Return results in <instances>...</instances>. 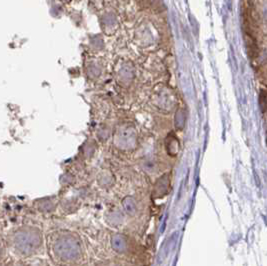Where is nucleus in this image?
<instances>
[{
  "instance_id": "1",
  "label": "nucleus",
  "mask_w": 267,
  "mask_h": 266,
  "mask_svg": "<svg viewBox=\"0 0 267 266\" xmlns=\"http://www.w3.org/2000/svg\"><path fill=\"white\" fill-rule=\"evenodd\" d=\"M52 251L55 257L62 262H76L82 255L80 239L71 232L62 231L52 240Z\"/></svg>"
},
{
  "instance_id": "2",
  "label": "nucleus",
  "mask_w": 267,
  "mask_h": 266,
  "mask_svg": "<svg viewBox=\"0 0 267 266\" xmlns=\"http://www.w3.org/2000/svg\"><path fill=\"white\" fill-rule=\"evenodd\" d=\"M43 235L40 229L33 226H22L18 228L12 237L14 250L21 256L34 254L42 245Z\"/></svg>"
},
{
  "instance_id": "3",
  "label": "nucleus",
  "mask_w": 267,
  "mask_h": 266,
  "mask_svg": "<svg viewBox=\"0 0 267 266\" xmlns=\"http://www.w3.org/2000/svg\"><path fill=\"white\" fill-rule=\"evenodd\" d=\"M170 189V174L166 173L158 178L154 184L153 195L155 198H161L168 193Z\"/></svg>"
},
{
  "instance_id": "4",
  "label": "nucleus",
  "mask_w": 267,
  "mask_h": 266,
  "mask_svg": "<svg viewBox=\"0 0 267 266\" xmlns=\"http://www.w3.org/2000/svg\"><path fill=\"white\" fill-rule=\"evenodd\" d=\"M111 246L117 253H124L128 249V239L120 233H116L111 237Z\"/></svg>"
},
{
  "instance_id": "5",
  "label": "nucleus",
  "mask_w": 267,
  "mask_h": 266,
  "mask_svg": "<svg viewBox=\"0 0 267 266\" xmlns=\"http://www.w3.org/2000/svg\"><path fill=\"white\" fill-rule=\"evenodd\" d=\"M165 147H166V150H167L168 155L170 156H175L178 153L179 141L173 133H170V134L166 137Z\"/></svg>"
},
{
  "instance_id": "6",
  "label": "nucleus",
  "mask_w": 267,
  "mask_h": 266,
  "mask_svg": "<svg viewBox=\"0 0 267 266\" xmlns=\"http://www.w3.org/2000/svg\"><path fill=\"white\" fill-rule=\"evenodd\" d=\"M122 205H123V208L124 210L130 214V215H133L136 210H137V205H136V202L134 199H133L132 197H125L123 199V201H122Z\"/></svg>"
},
{
  "instance_id": "7",
  "label": "nucleus",
  "mask_w": 267,
  "mask_h": 266,
  "mask_svg": "<svg viewBox=\"0 0 267 266\" xmlns=\"http://www.w3.org/2000/svg\"><path fill=\"white\" fill-rule=\"evenodd\" d=\"M259 104H260V107L263 111H265L267 109V93L264 91H262L260 94Z\"/></svg>"
},
{
  "instance_id": "8",
  "label": "nucleus",
  "mask_w": 267,
  "mask_h": 266,
  "mask_svg": "<svg viewBox=\"0 0 267 266\" xmlns=\"http://www.w3.org/2000/svg\"><path fill=\"white\" fill-rule=\"evenodd\" d=\"M3 252H4V249H3V246L1 244V241H0V259H1V257L3 255Z\"/></svg>"
},
{
  "instance_id": "9",
  "label": "nucleus",
  "mask_w": 267,
  "mask_h": 266,
  "mask_svg": "<svg viewBox=\"0 0 267 266\" xmlns=\"http://www.w3.org/2000/svg\"><path fill=\"white\" fill-rule=\"evenodd\" d=\"M11 266H25L24 264H21V263H14V264H12Z\"/></svg>"
}]
</instances>
